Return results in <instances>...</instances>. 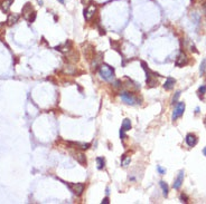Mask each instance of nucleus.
I'll list each match as a JSON object with an SVG mask.
<instances>
[{
    "label": "nucleus",
    "mask_w": 206,
    "mask_h": 204,
    "mask_svg": "<svg viewBox=\"0 0 206 204\" xmlns=\"http://www.w3.org/2000/svg\"><path fill=\"white\" fill-rule=\"evenodd\" d=\"M99 74L100 76L102 77L104 80L106 82H111L114 79V69L106 65V64H101L100 67H99Z\"/></svg>",
    "instance_id": "nucleus-1"
},
{
    "label": "nucleus",
    "mask_w": 206,
    "mask_h": 204,
    "mask_svg": "<svg viewBox=\"0 0 206 204\" xmlns=\"http://www.w3.org/2000/svg\"><path fill=\"white\" fill-rule=\"evenodd\" d=\"M21 14H23V17L25 18L28 22H34L35 19H36V11L34 10L30 2H27L23 7Z\"/></svg>",
    "instance_id": "nucleus-2"
},
{
    "label": "nucleus",
    "mask_w": 206,
    "mask_h": 204,
    "mask_svg": "<svg viewBox=\"0 0 206 204\" xmlns=\"http://www.w3.org/2000/svg\"><path fill=\"white\" fill-rule=\"evenodd\" d=\"M98 12V6L95 3H91L89 6H86L84 9V18L85 20H91L92 18L95 16V14Z\"/></svg>",
    "instance_id": "nucleus-3"
},
{
    "label": "nucleus",
    "mask_w": 206,
    "mask_h": 204,
    "mask_svg": "<svg viewBox=\"0 0 206 204\" xmlns=\"http://www.w3.org/2000/svg\"><path fill=\"white\" fill-rule=\"evenodd\" d=\"M185 107H186V105H185V103L183 102H179L177 103V105L175 106V109L172 112V120L175 122L176 119H178L179 117L183 116V114H184V112H185Z\"/></svg>",
    "instance_id": "nucleus-4"
},
{
    "label": "nucleus",
    "mask_w": 206,
    "mask_h": 204,
    "mask_svg": "<svg viewBox=\"0 0 206 204\" xmlns=\"http://www.w3.org/2000/svg\"><path fill=\"white\" fill-rule=\"evenodd\" d=\"M66 185H69V187L71 188V191H72L76 196L82 195L83 192H84V188H85V184H84V183H73V184L66 183Z\"/></svg>",
    "instance_id": "nucleus-5"
},
{
    "label": "nucleus",
    "mask_w": 206,
    "mask_h": 204,
    "mask_svg": "<svg viewBox=\"0 0 206 204\" xmlns=\"http://www.w3.org/2000/svg\"><path fill=\"white\" fill-rule=\"evenodd\" d=\"M120 97L123 102L126 104H129V105H135L138 103L137 97L132 93H129V92H122L120 94Z\"/></svg>",
    "instance_id": "nucleus-6"
},
{
    "label": "nucleus",
    "mask_w": 206,
    "mask_h": 204,
    "mask_svg": "<svg viewBox=\"0 0 206 204\" xmlns=\"http://www.w3.org/2000/svg\"><path fill=\"white\" fill-rule=\"evenodd\" d=\"M187 64H188V57H187V55H186L184 51L179 52V55H178L177 58H176L175 65H176L177 67H184V66H186Z\"/></svg>",
    "instance_id": "nucleus-7"
},
{
    "label": "nucleus",
    "mask_w": 206,
    "mask_h": 204,
    "mask_svg": "<svg viewBox=\"0 0 206 204\" xmlns=\"http://www.w3.org/2000/svg\"><path fill=\"white\" fill-rule=\"evenodd\" d=\"M131 129V122H130V119L129 118H126L123 119V122H122V126H121V129H120V136L121 138H123L124 137V132H128Z\"/></svg>",
    "instance_id": "nucleus-8"
},
{
    "label": "nucleus",
    "mask_w": 206,
    "mask_h": 204,
    "mask_svg": "<svg viewBox=\"0 0 206 204\" xmlns=\"http://www.w3.org/2000/svg\"><path fill=\"white\" fill-rule=\"evenodd\" d=\"M185 141H186V144L188 145L189 147H194L198 142L197 136L195 135V134H193V133L187 134V135H186V138H185Z\"/></svg>",
    "instance_id": "nucleus-9"
},
{
    "label": "nucleus",
    "mask_w": 206,
    "mask_h": 204,
    "mask_svg": "<svg viewBox=\"0 0 206 204\" xmlns=\"http://www.w3.org/2000/svg\"><path fill=\"white\" fill-rule=\"evenodd\" d=\"M183 182H184V171H180L179 174L177 175V177L175 179V182H174V185L172 187L175 190H179L181 185H183Z\"/></svg>",
    "instance_id": "nucleus-10"
},
{
    "label": "nucleus",
    "mask_w": 206,
    "mask_h": 204,
    "mask_svg": "<svg viewBox=\"0 0 206 204\" xmlns=\"http://www.w3.org/2000/svg\"><path fill=\"white\" fill-rule=\"evenodd\" d=\"M14 3V0H1L0 1V7L3 12H8L11 5Z\"/></svg>",
    "instance_id": "nucleus-11"
},
{
    "label": "nucleus",
    "mask_w": 206,
    "mask_h": 204,
    "mask_svg": "<svg viewBox=\"0 0 206 204\" xmlns=\"http://www.w3.org/2000/svg\"><path fill=\"white\" fill-rule=\"evenodd\" d=\"M19 20V15L18 14H9L8 18H7V25L12 26L15 24H17Z\"/></svg>",
    "instance_id": "nucleus-12"
},
{
    "label": "nucleus",
    "mask_w": 206,
    "mask_h": 204,
    "mask_svg": "<svg viewBox=\"0 0 206 204\" xmlns=\"http://www.w3.org/2000/svg\"><path fill=\"white\" fill-rule=\"evenodd\" d=\"M75 160H76L81 165L83 166H86V157H85V154L82 153V152H78V153L75 154Z\"/></svg>",
    "instance_id": "nucleus-13"
},
{
    "label": "nucleus",
    "mask_w": 206,
    "mask_h": 204,
    "mask_svg": "<svg viewBox=\"0 0 206 204\" xmlns=\"http://www.w3.org/2000/svg\"><path fill=\"white\" fill-rule=\"evenodd\" d=\"M71 46H72L71 41H66V43L63 44V45H60V46L55 47V49L60 51V52H67V51L71 49Z\"/></svg>",
    "instance_id": "nucleus-14"
},
{
    "label": "nucleus",
    "mask_w": 206,
    "mask_h": 204,
    "mask_svg": "<svg viewBox=\"0 0 206 204\" xmlns=\"http://www.w3.org/2000/svg\"><path fill=\"white\" fill-rule=\"evenodd\" d=\"M176 84V80L172 78V77H168L167 79H166V83H165V85H163V88L166 89V90H170L172 89V87L175 86Z\"/></svg>",
    "instance_id": "nucleus-15"
},
{
    "label": "nucleus",
    "mask_w": 206,
    "mask_h": 204,
    "mask_svg": "<svg viewBox=\"0 0 206 204\" xmlns=\"http://www.w3.org/2000/svg\"><path fill=\"white\" fill-rule=\"evenodd\" d=\"M159 185H160V187L163 188V196H168V192H169V190H168V185H167V183H166V182H163V181H160V182H159Z\"/></svg>",
    "instance_id": "nucleus-16"
},
{
    "label": "nucleus",
    "mask_w": 206,
    "mask_h": 204,
    "mask_svg": "<svg viewBox=\"0 0 206 204\" xmlns=\"http://www.w3.org/2000/svg\"><path fill=\"white\" fill-rule=\"evenodd\" d=\"M130 162H131V158H130V156L123 155V156H122V158H121V165H122L123 167H127L129 164H130Z\"/></svg>",
    "instance_id": "nucleus-17"
},
{
    "label": "nucleus",
    "mask_w": 206,
    "mask_h": 204,
    "mask_svg": "<svg viewBox=\"0 0 206 204\" xmlns=\"http://www.w3.org/2000/svg\"><path fill=\"white\" fill-rule=\"evenodd\" d=\"M96 164H98V169L102 170V169L105 167V160L103 157H98L96 158Z\"/></svg>",
    "instance_id": "nucleus-18"
},
{
    "label": "nucleus",
    "mask_w": 206,
    "mask_h": 204,
    "mask_svg": "<svg viewBox=\"0 0 206 204\" xmlns=\"http://www.w3.org/2000/svg\"><path fill=\"white\" fill-rule=\"evenodd\" d=\"M197 94H198V96H199V97H203V96H204V94H206V85L201 86V87L198 88Z\"/></svg>",
    "instance_id": "nucleus-19"
},
{
    "label": "nucleus",
    "mask_w": 206,
    "mask_h": 204,
    "mask_svg": "<svg viewBox=\"0 0 206 204\" xmlns=\"http://www.w3.org/2000/svg\"><path fill=\"white\" fill-rule=\"evenodd\" d=\"M206 70V59H204L202 61V64H201V67H199V73H201V75H203L204 73H205Z\"/></svg>",
    "instance_id": "nucleus-20"
},
{
    "label": "nucleus",
    "mask_w": 206,
    "mask_h": 204,
    "mask_svg": "<svg viewBox=\"0 0 206 204\" xmlns=\"http://www.w3.org/2000/svg\"><path fill=\"white\" fill-rule=\"evenodd\" d=\"M179 96H180V92H176V94H175V96L172 97V103L174 104V105H175V104H177V101H178Z\"/></svg>",
    "instance_id": "nucleus-21"
},
{
    "label": "nucleus",
    "mask_w": 206,
    "mask_h": 204,
    "mask_svg": "<svg viewBox=\"0 0 206 204\" xmlns=\"http://www.w3.org/2000/svg\"><path fill=\"white\" fill-rule=\"evenodd\" d=\"M180 201L187 203V202H188V197H187V195H185V194H180Z\"/></svg>",
    "instance_id": "nucleus-22"
},
{
    "label": "nucleus",
    "mask_w": 206,
    "mask_h": 204,
    "mask_svg": "<svg viewBox=\"0 0 206 204\" xmlns=\"http://www.w3.org/2000/svg\"><path fill=\"white\" fill-rule=\"evenodd\" d=\"M157 171H158L159 174H161V175H163V174L166 173V169H163L161 166H157Z\"/></svg>",
    "instance_id": "nucleus-23"
},
{
    "label": "nucleus",
    "mask_w": 206,
    "mask_h": 204,
    "mask_svg": "<svg viewBox=\"0 0 206 204\" xmlns=\"http://www.w3.org/2000/svg\"><path fill=\"white\" fill-rule=\"evenodd\" d=\"M110 203V201H109V197H105L104 200L102 201V204H109Z\"/></svg>",
    "instance_id": "nucleus-24"
},
{
    "label": "nucleus",
    "mask_w": 206,
    "mask_h": 204,
    "mask_svg": "<svg viewBox=\"0 0 206 204\" xmlns=\"http://www.w3.org/2000/svg\"><path fill=\"white\" fill-rule=\"evenodd\" d=\"M203 8H204V12H205V16H206V2L203 5Z\"/></svg>",
    "instance_id": "nucleus-25"
},
{
    "label": "nucleus",
    "mask_w": 206,
    "mask_h": 204,
    "mask_svg": "<svg viewBox=\"0 0 206 204\" xmlns=\"http://www.w3.org/2000/svg\"><path fill=\"white\" fill-rule=\"evenodd\" d=\"M37 2H38V3H39V5H41V6H42V5H43V0H37Z\"/></svg>",
    "instance_id": "nucleus-26"
},
{
    "label": "nucleus",
    "mask_w": 206,
    "mask_h": 204,
    "mask_svg": "<svg viewBox=\"0 0 206 204\" xmlns=\"http://www.w3.org/2000/svg\"><path fill=\"white\" fill-rule=\"evenodd\" d=\"M203 154L206 156V147H204V150H203Z\"/></svg>",
    "instance_id": "nucleus-27"
},
{
    "label": "nucleus",
    "mask_w": 206,
    "mask_h": 204,
    "mask_svg": "<svg viewBox=\"0 0 206 204\" xmlns=\"http://www.w3.org/2000/svg\"><path fill=\"white\" fill-rule=\"evenodd\" d=\"M58 1H60L62 5H64V3H65V1H64V0H58Z\"/></svg>",
    "instance_id": "nucleus-28"
},
{
    "label": "nucleus",
    "mask_w": 206,
    "mask_h": 204,
    "mask_svg": "<svg viewBox=\"0 0 206 204\" xmlns=\"http://www.w3.org/2000/svg\"><path fill=\"white\" fill-rule=\"evenodd\" d=\"M204 124H205V126H206V117L204 118Z\"/></svg>",
    "instance_id": "nucleus-29"
}]
</instances>
